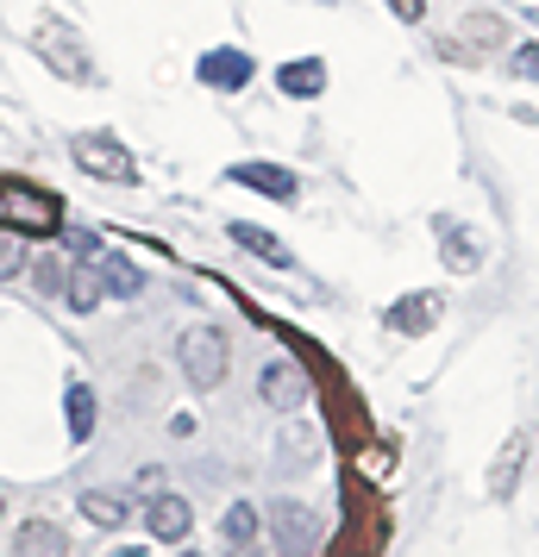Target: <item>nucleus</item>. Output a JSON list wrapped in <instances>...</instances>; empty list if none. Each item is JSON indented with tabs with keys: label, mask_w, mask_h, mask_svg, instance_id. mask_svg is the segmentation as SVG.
<instances>
[{
	"label": "nucleus",
	"mask_w": 539,
	"mask_h": 557,
	"mask_svg": "<svg viewBox=\"0 0 539 557\" xmlns=\"http://www.w3.org/2000/svg\"><path fill=\"white\" fill-rule=\"evenodd\" d=\"M63 413H70V438H76V445H88V438H95V413H101V407H95V388H63Z\"/></svg>",
	"instance_id": "dca6fc26"
},
{
	"label": "nucleus",
	"mask_w": 539,
	"mask_h": 557,
	"mask_svg": "<svg viewBox=\"0 0 539 557\" xmlns=\"http://www.w3.org/2000/svg\"><path fill=\"white\" fill-rule=\"evenodd\" d=\"M38 51L51 57V70H63V76H76V82L95 76V63H88V51L76 45V32L70 26H45L38 32Z\"/></svg>",
	"instance_id": "423d86ee"
},
{
	"label": "nucleus",
	"mask_w": 539,
	"mask_h": 557,
	"mask_svg": "<svg viewBox=\"0 0 539 557\" xmlns=\"http://www.w3.org/2000/svg\"><path fill=\"white\" fill-rule=\"evenodd\" d=\"M182 557H201V552H182Z\"/></svg>",
	"instance_id": "c756f323"
},
{
	"label": "nucleus",
	"mask_w": 539,
	"mask_h": 557,
	"mask_svg": "<svg viewBox=\"0 0 539 557\" xmlns=\"http://www.w3.org/2000/svg\"><path fill=\"white\" fill-rule=\"evenodd\" d=\"M226 557H264V545H257V539H252V545H232Z\"/></svg>",
	"instance_id": "bb28decb"
},
{
	"label": "nucleus",
	"mask_w": 539,
	"mask_h": 557,
	"mask_svg": "<svg viewBox=\"0 0 539 557\" xmlns=\"http://www.w3.org/2000/svg\"><path fill=\"white\" fill-rule=\"evenodd\" d=\"M57 201L45 188H26V182H0V232H57Z\"/></svg>",
	"instance_id": "f03ea898"
},
{
	"label": "nucleus",
	"mask_w": 539,
	"mask_h": 557,
	"mask_svg": "<svg viewBox=\"0 0 539 557\" xmlns=\"http://www.w3.org/2000/svg\"><path fill=\"white\" fill-rule=\"evenodd\" d=\"M520 463H527V432H514V445L495 457V476H489V495H495V502H502V495H514V476H520Z\"/></svg>",
	"instance_id": "f3484780"
},
{
	"label": "nucleus",
	"mask_w": 539,
	"mask_h": 557,
	"mask_svg": "<svg viewBox=\"0 0 539 557\" xmlns=\"http://www.w3.org/2000/svg\"><path fill=\"white\" fill-rule=\"evenodd\" d=\"M283 438H289V445H283V463H314V457H320V432H308V426H289Z\"/></svg>",
	"instance_id": "4be33fe9"
},
{
	"label": "nucleus",
	"mask_w": 539,
	"mask_h": 557,
	"mask_svg": "<svg viewBox=\"0 0 539 557\" xmlns=\"http://www.w3.org/2000/svg\"><path fill=\"white\" fill-rule=\"evenodd\" d=\"M257 527H264V520H257V507H252V502H232V507H226V520H220V532H226L232 545H252Z\"/></svg>",
	"instance_id": "a211bd4d"
},
{
	"label": "nucleus",
	"mask_w": 539,
	"mask_h": 557,
	"mask_svg": "<svg viewBox=\"0 0 539 557\" xmlns=\"http://www.w3.org/2000/svg\"><path fill=\"white\" fill-rule=\"evenodd\" d=\"M107 557H145V552H138V545H120V552H107Z\"/></svg>",
	"instance_id": "cd10ccee"
},
{
	"label": "nucleus",
	"mask_w": 539,
	"mask_h": 557,
	"mask_svg": "<svg viewBox=\"0 0 539 557\" xmlns=\"http://www.w3.org/2000/svg\"><path fill=\"white\" fill-rule=\"evenodd\" d=\"M95 263H101V288L113 295V301H132V295H145V276H138V263H132V257L101 251Z\"/></svg>",
	"instance_id": "2eb2a0df"
},
{
	"label": "nucleus",
	"mask_w": 539,
	"mask_h": 557,
	"mask_svg": "<svg viewBox=\"0 0 539 557\" xmlns=\"http://www.w3.org/2000/svg\"><path fill=\"white\" fill-rule=\"evenodd\" d=\"M145 527H151V539H188V527H195V513H188V502L182 495H151V507H145Z\"/></svg>",
	"instance_id": "9d476101"
},
{
	"label": "nucleus",
	"mask_w": 539,
	"mask_h": 557,
	"mask_svg": "<svg viewBox=\"0 0 539 557\" xmlns=\"http://www.w3.org/2000/svg\"><path fill=\"white\" fill-rule=\"evenodd\" d=\"M195 76H201L207 88H220V95H238V88L252 82V57L245 51H207L201 63H195Z\"/></svg>",
	"instance_id": "0eeeda50"
},
{
	"label": "nucleus",
	"mask_w": 539,
	"mask_h": 557,
	"mask_svg": "<svg viewBox=\"0 0 539 557\" xmlns=\"http://www.w3.org/2000/svg\"><path fill=\"white\" fill-rule=\"evenodd\" d=\"M13 557H70V539L51 520H26V527L13 532Z\"/></svg>",
	"instance_id": "f8f14e48"
},
{
	"label": "nucleus",
	"mask_w": 539,
	"mask_h": 557,
	"mask_svg": "<svg viewBox=\"0 0 539 557\" xmlns=\"http://www.w3.org/2000/svg\"><path fill=\"white\" fill-rule=\"evenodd\" d=\"M63 245H70V257H76V263H88V257H101V238H95V232H82V226H70V232H63Z\"/></svg>",
	"instance_id": "5701e85b"
},
{
	"label": "nucleus",
	"mask_w": 539,
	"mask_h": 557,
	"mask_svg": "<svg viewBox=\"0 0 539 557\" xmlns=\"http://www.w3.org/2000/svg\"><path fill=\"white\" fill-rule=\"evenodd\" d=\"M0 513H7V488H0Z\"/></svg>",
	"instance_id": "c85d7f7f"
},
{
	"label": "nucleus",
	"mask_w": 539,
	"mask_h": 557,
	"mask_svg": "<svg viewBox=\"0 0 539 557\" xmlns=\"http://www.w3.org/2000/svg\"><path fill=\"white\" fill-rule=\"evenodd\" d=\"M226 238H232V245H238V251L264 257V263H270V270H289V263H295V257H289L283 245H277V232L252 226V220H232V226H226Z\"/></svg>",
	"instance_id": "ddd939ff"
},
{
	"label": "nucleus",
	"mask_w": 539,
	"mask_h": 557,
	"mask_svg": "<svg viewBox=\"0 0 539 557\" xmlns=\"http://www.w3.org/2000/svg\"><path fill=\"white\" fill-rule=\"evenodd\" d=\"M514 76H520V82L539 76V51H534V45H520V51H514Z\"/></svg>",
	"instance_id": "393cba45"
},
{
	"label": "nucleus",
	"mask_w": 539,
	"mask_h": 557,
	"mask_svg": "<svg viewBox=\"0 0 539 557\" xmlns=\"http://www.w3.org/2000/svg\"><path fill=\"white\" fill-rule=\"evenodd\" d=\"M32 276H38V288H45V295H63V263H57V257H45Z\"/></svg>",
	"instance_id": "b1692460"
},
{
	"label": "nucleus",
	"mask_w": 539,
	"mask_h": 557,
	"mask_svg": "<svg viewBox=\"0 0 539 557\" xmlns=\"http://www.w3.org/2000/svg\"><path fill=\"white\" fill-rule=\"evenodd\" d=\"M176 363H182V376H188V388L213 395L232 370V338L220 326H188L176 338Z\"/></svg>",
	"instance_id": "f257e3e1"
},
{
	"label": "nucleus",
	"mask_w": 539,
	"mask_h": 557,
	"mask_svg": "<svg viewBox=\"0 0 539 557\" xmlns=\"http://www.w3.org/2000/svg\"><path fill=\"white\" fill-rule=\"evenodd\" d=\"M389 13H395V20H408V26H414V20L427 13V0H389Z\"/></svg>",
	"instance_id": "a878e982"
},
{
	"label": "nucleus",
	"mask_w": 539,
	"mask_h": 557,
	"mask_svg": "<svg viewBox=\"0 0 539 557\" xmlns=\"http://www.w3.org/2000/svg\"><path fill=\"white\" fill-rule=\"evenodd\" d=\"M76 163L88 170V176H101V182H132L138 170H132V157H126V145L113 138V132H82L76 145Z\"/></svg>",
	"instance_id": "39448f33"
},
{
	"label": "nucleus",
	"mask_w": 539,
	"mask_h": 557,
	"mask_svg": "<svg viewBox=\"0 0 539 557\" xmlns=\"http://www.w3.org/2000/svg\"><path fill=\"white\" fill-rule=\"evenodd\" d=\"M82 513L95 520V527H107V532H120L138 513V502H132L126 488H82Z\"/></svg>",
	"instance_id": "1a4fd4ad"
},
{
	"label": "nucleus",
	"mask_w": 539,
	"mask_h": 557,
	"mask_svg": "<svg viewBox=\"0 0 539 557\" xmlns=\"http://www.w3.org/2000/svg\"><path fill=\"white\" fill-rule=\"evenodd\" d=\"M277 88H283L289 101H314V95L327 88V63H320V57H295V63L277 70Z\"/></svg>",
	"instance_id": "9b49d317"
},
{
	"label": "nucleus",
	"mask_w": 539,
	"mask_h": 557,
	"mask_svg": "<svg viewBox=\"0 0 539 557\" xmlns=\"http://www.w3.org/2000/svg\"><path fill=\"white\" fill-rule=\"evenodd\" d=\"M232 182H245V188L270 195V201H295L302 195L295 170H283V163H232Z\"/></svg>",
	"instance_id": "6e6552de"
},
{
	"label": "nucleus",
	"mask_w": 539,
	"mask_h": 557,
	"mask_svg": "<svg viewBox=\"0 0 539 557\" xmlns=\"http://www.w3.org/2000/svg\"><path fill=\"white\" fill-rule=\"evenodd\" d=\"M308 370L295 363V357H270L264 370H257V401L277 407V413H302L308 407Z\"/></svg>",
	"instance_id": "20e7f679"
},
{
	"label": "nucleus",
	"mask_w": 539,
	"mask_h": 557,
	"mask_svg": "<svg viewBox=\"0 0 539 557\" xmlns=\"http://www.w3.org/2000/svg\"><path fill=\"white\" fill-rule=\"evenodd\" d=\"M63 301L76 307V313H95V307L107 301V288H101V263L88 257V263H76L70 276H63Z\"/></svg>",
	"instance_id": "4468645a"
},
{
	"label": "nucleus",
	"mask_w": 539,
	"mask_h": 557,
	"mask_svg": "<svg viewBox=\"0 0 539 557\" xmlns=\"http://www.w3.org/2000/svg\"><path fill=\"white\" fill-rule=\"evenodd\" d=\"M264 520H270V532H277V552L283 557H314L320 552V520H314V507L302 502H270L264 507Z\"/></svg>",
	"instance_id": "7ed1b4c3"
},
{
	"label": "nucleus",
	"mask_w": 539,
	"mask_h": 557,
	"mask_svg": "<svg viewBox=\"0 0 539 557\" xmlns=\"http://www.w3.org/2000/svg\"><path fill=\"white\" fill-rule=\"evenodd\" d=\"M433 320H439V301H402L395 313H389L395 332H420V326H433Z\"/></svg>",
	"instance_id": "6ab92c4d"
},
{
	"label": "nucleus",
	"mask_w": 539,
	"mask_h": 557,
	"mask_svg": "<svg viewBox=\"0 0 539 557\" xmlns=\"http://www.w3.org/2000/svg\"><path fill=\"white\" fill-rule=\"evenodd\" d=\"M26 238L20 232H0V282H13V276H26Z\"/></svg>",
	"instance_id": "aec40b11"
},
{
	"label": "nucleus",
	"mask_w": 539,
	"mask_h": 557,
	"mask_svg": "<svg viewBox=\"0 0 539 557\" xmlns=\"http://www.w3.org/2000/svg\"><path fill=\"white\" fill-rule=\"evenodd\" d=\"M439 251H445V263H452V270H477V245H470V232H458V226H445V245H439Z\"/></svg>",
	"instance_id": "412c9836"
}]
</instances>
